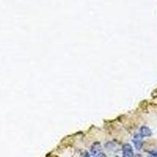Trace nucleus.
<instances>
[{
  "mask_svg": "<svg viewBox=\"0 0 157 157\" xmlns=\"http://www.w3.org/2000/svg\"><path fill=\"white\" fill-rule=\"evenodd\" d=\"M134 150L130 144H125L123 146V157H134Z\"/></svg>",
  "mask_w": 157,
  "mask_h": 157,
  "instance_id": "obj_1",
  "label": "nucleus"
},
{
  "mask_svg": "<svg viewBox=\"0 0 157 157\" xmlns=\"http://www.w3.org/2000/svg\"><path fill=\"white\" fill-rule=\"evenodd\" d=\"M133 142L135 144V146L137 149H141L143 145V142L141 141V136L139 135H135V138L133 140Z\"/></svg>",
  "mask_w": 157,
  "mask_h": 157,
  "instance_id": "obj_2",
  "label": "nucleus"
},
{
  "mask_svg": "<svg viewBox=\"0 0 157 157\" xmlns=\"http://www.w3.org/2000/svg\"><path fill=\"white\" fill-rule=\"evenodd\" d=\"M140 134H141V137H150L153 133H152V130L149 128L145 127V126H143L141 127Z\"/></svg>",
  "mask_w": 157,
  "mask_h": 157,
  "instance_id": "obj_3",
  "label": "nucleus"
},
{
  "mask_svg": "<svg viewBox=\"0 0 157 157\" xmlns=\"http://www.w3.org/2000/svg\"><path fill=\"white\" fill-rule=\"evenodd\" d=\"M93 157H107L106 156V155H105V153H102V151H101V152H98V153H97L96 154H94V155L93 156Z\"/></svg>",
  "mask_w": 157,
  "mask_h": 157,
  "instance_id": "obj_4",
  "label": "nucleus"
},
{
  "mask_svg": "<svg viewBox=\"0 0 157 157\" xmlns=\"http://www.w3.org/2000/svg\"><path fill=\"white\" fill-rule=\"evenodd\" d=\"M148 157H157V151H153V152H151L150 155L148 156Z\"/></svg>",
  "mask_w": 157,
  "mask_h": 157,
  "instance_id": "obj_5",
  "label": "nucleus"
},
{
  "mask_svg": "<svg viewBox=\"0 0 157 157\" xmlns=\"http://www.w3.org/2000/svg\"><path fill=\"white\" fill-rule=\"evenodd\" d=\"M82 157H90V156L88 154V153L86 152V153H84L83 154H82Z\"/></svg>",
  "mask_w": 157,
  "mask_h": 157,
  "instance_id": "obj_6",
  "label": "nucleus"
},
{
  "mask_svg": "<svg viewBox=\"0 0 157 157\" xmlns=\"http://www.w3.org/2000/svg\"><path fill=\"white\" fill-rule=\"evenodd\" d=\"M115 157H119V156H115Z\"/></svg>",
  "mask_w": 157,
  "mask_h": 157,
  "instance_id": "obj_7",
  "label": "nucleus"
}]
</instances>
